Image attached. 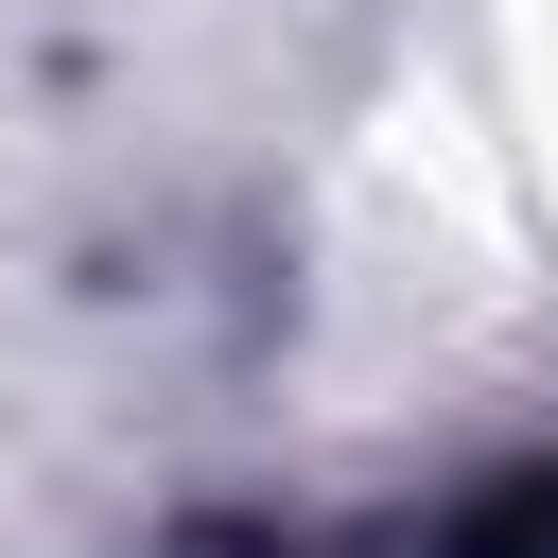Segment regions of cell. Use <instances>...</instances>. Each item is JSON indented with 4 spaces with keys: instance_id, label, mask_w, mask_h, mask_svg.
I'll list each match as a JSON object with an SVG mask.
<instances>
[{
    "instance_id": "1",
    "label": "cell",
    "mask_w": 558,
    "mask_h": 558,
    "mask_svg": "<svg viewBox=\"0 0 558 558\" xmlns=\"http://www.w3.org/2000/svg\"><path fill=\"white\" fill-rule=\"evenodd\" d=\"M471 558H558V488H523V506H488V523H471Z\"/></svg>"
}]
</instances>
